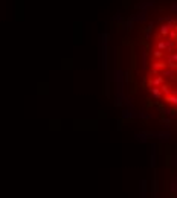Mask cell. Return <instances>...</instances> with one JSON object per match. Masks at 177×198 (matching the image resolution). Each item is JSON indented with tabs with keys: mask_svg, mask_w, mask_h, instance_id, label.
<instances>
[{
	"mask_svg": "<svg viewBox=\"0 0 177 198\" xmlns=\"http://www.w3.org/2000/svg\"><path fill=\"white\" fill-rule=\"evenodd\" d=\"M165 82V79H163V76H156V78H150L148 79V82H147V85L148 87H160L162 84Z\"/></svg>",
	"mask_w": 177,
	"mask_h": 198,
	"instance_id": "6da1fadb",
	"label": "cell"
},
{
	"mask_svg": "<svg viewBox=\"0 0 177 198\" xmlns=\"http://www.w3.org/2000/svg\"><path fill=\"white\" fill-rule=\"evenodd\" d=\"M151 69H156V70H163V69H167V63H165V61H162V60H156V61H153Z\"/></svg>",
	"mask_w": 177,
	"mask_h": 198,
	"instance_id": "7a4b0ae2",
	"label": "cell"
},
{
	"mask_svg": "<svg viewBox=\"0 0 177 198\" xmlns=\"http://www.w3.org/2000/svg\"><path fill=\"white\" fill-rule=\"evenodd\" d=\"M171 29H173V28H171L170 25H162V26L159 28V35H160V37H165V38H167Z\"/></svg>",
	"mask_w": 177,
	"mask_h": 198,
	"instance_id": "3957f363",
	"label": "cell"
},
{
	"mask_svg": "<svg viewBox=\"0 0 177 198\" xmlns=\"http://www.w3.org/2000/svg\"><path fill=\"white\" fill-rule=\"evenodd\" d=\"M148 90H150V93H151L156 99H162V96H163V95H162V91H160V88H159V87H150Z\"/></svg>",
	"mask_w": 177,
	"mask_h": 198,
	"instance_id": "277c9868",
	"label": "cell"
},
{
	"mask_svg": "<svg viewBox=\"0 0 177 198\" xmlns=\"http://www.w3.org/2000/svg\"><path fill=\"white\" fill-rule=\"evenodd\" d=\"M165 98V102H168V104H171V105H174V107H177V96L176 95H167V96H163Z\"/></svg>",
	"mask_w": 177,
	"mask_h": 198,
	"instance_id": "5b68a950",
	"label": "cell"
},
{
	"mask_svg": "<svg viewBox=\"0 0 177 198\" xmlns=\"http://www.w3.org/2000/svg\"><path fill=\"white\" fill-rule=\"evenodd\" d=\"M157 50H162V52H167V40H157Z\"/></svg>",
	"mask_w": 177,
	"mask_h": 198,
	"instance_id": "8992f818",
	"label": "cell"
},
{
	"mask_svg": "<svg viewBox=\"0 0 177 198\" xmlns=\"http://www.w3.org/2000/svg\"><path fill=\"white\" fill-rule=\"evenodd\" d=\"M159 88H160V91H162V95H163V96L171 95V90H170V85H168V84H165V82H163V84H162Z\"/></svg>",
	"mask_w": 177,
	"mask_h": 198,
	"instance_id": "52a82bcc",
	"label": "cell"
},
{
	"mask_svg": "<svg viewBox=\"0 0 177 198\" xmlns=\"http://www.w3.org/2000/svg\"><path fill=\"white\" fill-rule=\"evenodd\" d=\"M174 47H176V41L167 40V52H174Z\"/></svg>",
	"mask_w": 177,
	"mask_h": 198,
	"instance_id": "ba28073f",
	"label": "cell"
},
{
	"mask_svg": "<svg viewBox=\"0 0 177 198\" xmlns=\"http://www.w3.org/2000/svg\"><path fill=\"white\" fill-rule=\"evenodd\" d=\"M163 55H165V52H162V50H154L153 52V60H162L163 58Z\"/></svg>",
	"mask_w": 177,
	"mask_h": 198,
	"instance_id": "9c48e42d",
	"label": "cell"
},
{
	"mask_svg": "<svg viewBox=\"0 0 177 198\" xmlns=\"http://www.w3.org/2000/svg\"><path fill=\"white\" fill-rule=\"evenodd\" d=\"M168 40H171V41H177V32L174 29H171L170 31V34H168Z\"/></svg>",
	"mask_w": 177,
	"mask_h": 198,
	"instance_id": "30bf717a",
	"label": "cell"
},
{
	"mask_svg": "<svg viewBox=\"0 0 177 198\" xmlns=\"http://www.w3.org/2000/svg\"><path fill=\"white\" fill-rule=\"evenodd\" d=\"M167 61H173V63H177V52L171 53V56H170V58H168Z\"/></svg>",
	"mask_w": 177,
	"mask_h": 198,
	"instance_id": "8fae6325",
	"label": "cell"
},
{
	"mask_svg": "<svg viewBox=\"0 0 177 198\" xmlns=\"http://www.w3.org/2000/svg\"><path fill=\"white\" fill-rule=\"evenodd\" d=\"M150 73H151V75H157V76H159V75H160V70H156V69H151V70H150Z\"/></svg>",
	"mask_w": 177,
	"mask_h": 198,
	"instance_id": "7c38bea8",
	"label": "cell"
},
{
	"mask_svg": "<svg viewBox=\"0 0 177 198\" xmlns=\"http://www.w3.org/2000/svg\"><path fill=\"white\" fill-rule=\"evenodd\" d=\"M173 29H174V31H176V32H177V23H176V25H174V28H173Z\"/></svg>",
	"mask_w": 177,
	"mask_h": 198,
	"instance_id": "4fadbf2b",
	"label": "cell"
},
{
	"mask_svg": "<svg viewBox=\"0 0 177 198\" xmlns=\"http://www.w3.org/2000/svg\"><path fill=\"white\" fill-rule=\"evenodd\" d=\"M171 93H173V95H176V96H177V90H174V91H171Z\"/></svg>",
	"mask_w": 177,
	"mask_h": 198,
	"instance_id": "5bb4252c",
	"label": "cell"
},
{
	"mask_svg": "<svg viewBox=\"0 0 177 198\" xmlns=\"http://www.w3.org/2000/svg\"><path fill=\"white\" fill-rule=\"evenodd\" d=\"M176 47H177V41H176Z\"/></svg>",
	"mask_w": 177,
	"mask_h": 198,
	"instance_id": "9a60e30c",
	"label": "cell"
}]
</instances>
